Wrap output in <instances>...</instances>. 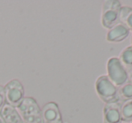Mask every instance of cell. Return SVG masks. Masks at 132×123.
Here are the masks:
<instances>
[{
  "label": "cell",
  "instance_id": "1",
  "mask_svg": "<svg viewBox=\"0 0 132 123\" xmlns=\"http://www.w3.org/2000/svg\"><path fill=\"white\" fill-rule=\"evenodd\" d=\"M95 91L99 98L105 103L119 102V88L107 75H101L95 81Z\"/></svg>",
  "mask_w": 132,
  "mask_h": 123
},
{
  "label": "cell",
  "instance_id": "2",
  "mask_svg": "<svg viewBox=\"0 0 132 123\" xmlns=\"http://www.w3.org/2000/svg\"><path fill=\"white\" fill-rule=\"evenodd\" d=\"M16 109L24 123H44L42 110L34 98L24 97Z\"/></svg>",
  "mask_w": 132,
  "mask_h": 123
},
{
  "label": "cell",
  "instance_id": "3",
  "mask_svg": "<svg viewBox=\"0 0 132 123\" xmlns=\"http://www.w3.org/2000/svg\"><path fill=\"white\" fill-rule=\"evenodd\" d=\"M107 76L118 88L128 81V70L118 57H111L107 62Z\"/></svg>",
  "mask_w": 132,
  "mask_h": 123
},
{
  "label": "cell",
  "instance_id": "4",
  "mask_svg": "<svg viewBox=\"0 0 132 123\" xmlns=\"http://www.w3.org/2000/svg\"><path fill=\"white\" fill-rule=\"evenodd\" d=\"M121 6V2L117 0H108L103 3L101 15L103 27L109 30L119 23V9Z\"/></svg>",
  "mask_w": 132,
  "mask_h": 123
},
{
  "label": "cell",
  "instance_id": "5",
  "mask_svg": "<svg viewBox=\"0 0 132 123\" xmlns=\"http://www.w3.org/2000/svg\"><path fill=\"white\" fill-rule=\"evenodd\" d=\"M6 104L17 108L24 98V89L18 80H11L4 87Z\"/></svg>",
  "mask_w": 132,
  "mask_h": 123
},
{
  "label": "cell",
  "instance_id": "6",
  "mask_svg": "<svg viewBox=\"0 0 132 123\" xmlns=\"http://www.w3.org/2000/svg\"><path fill=\"white\" fill-rule=\"evenodd\" d=\"M119 102L105 104L102 110L103 123H122Z\"/></svg>",
  "mask_w": 132,
  "mask_h": 123
},
{
  "label": "cell",
  "instance_id": "7",
  "mask_svg": "<svg viewBox=\"0 0 132 123\" xmlns=\"http://www.w3.org/2000/svg\"><path fill=\"white\" fill-rule=\"evenodd\" d=\"M130 31L122 23H118L117 24L109 29L106 35V40L109 43H120L123 42L129 35Z\"/></svg>",
  "mask_w": 132,
  "mask_h": 123
},
{
  "label": "cell",
  "instance_id": "8",
  "mask_svg": "<svg viewBox=\"0 0 132 123\" xmlns=\"http://www.w3.org/2000/svg\"><path fill=\"white\" fill-rule=\"evenodd\" d=\"M42 118L44 123L53 122L62 120V114L58 104L53 101H50L44 105L42 109Z\"/></svg>",
  "mask_w": 132,
  "mask_h": 123
},
{
  "label": "cell",
  "instance_id": "9",
  "mask_svg": "<svg viewBox=\"0 0 132 123\" xmlns=\"http://www.w3.org/2000/svg\"><path fill=\"white\" fill-rule=\"evenodd\" d=\"M0 115L2 116L5 123H24L17 109L6 103L0 111Z\"/></svg>",
  "mask_w": 132,
  "mask_h": 123
},
{
  "label": "cell",
  "instance_id": "10",
  "mask_svg": "<svg viewBox=\"0 0 132 123\" xmlns=\"http://www.w3.org/2000/svg\"><path fill=\"white\" fill-rule=\"evenodd\" d=\"M119 22L124 24L132 32V7L122 6L119 9Z\"/></svg>",
  "mask_w": 132,
  "mask_h": 123
},
{
  "label": "cell",
  "instance_id": "11",
  "mask_svg": "<svg viewBox=\"0 0 132 123\" xmlns=\"http://www.w3.org/2000/svg\"><path fill=\"white\" fill-rule=\"evenodd\" d=\"M119 61L121 62L125 68L128 71L132 69V45L127 46L122 50L119 53Z\"/></svg>",
  "mask_w": 132,
  "mask_h": 123
},
{
  "label": "cell",
  "instance_id": "12",
  "mask_svg": "<svg viewBox=\"0 0 132 123\" xmlns=\"http://www.w3.org/2000/svg\"><path fill=\"white\" fill-rule=\"evenodd\" d=\"M120 112L122 121L131 122L132 121V100L124 101L120 105Z\"/></svg>",
  "mask_w": 132,
  "mask_h": 123
},
{
  "label": "cell",
  "instance_id": "13",
  "mask_svg": "<svg viewBox=\"0 0 132 123\" xmlns=\"http://www.w3.org/2000/svg\"><path fill=\"white\" fill-rule=\"evenodd\" d=\"M119 99L123 102L132 100V83L128 81L126 84L119 88Z\"/></svg>",
  "mask_w": 132,
  "mask_h": 123
},
{
  "label": "cell",
  "instance_id": "14",
  "mask_svg": "<svg viewBox=\"0 0 132 123\" xmlns=\"http://www.w3.org/2000/svg\"><path fill=\"white\" fill-rule=\"evenodd\" d=\"M6 98H5V92H4V86L0 85V111L2 108L6 104Z\"/></svg>",
  "mask_w": 132,
  "mask_h": 123
},
{
  "label": "cell",
  "instance_id": "15",
  "mask_svg": "<svg viewBox=\"0 0 132 123\" xmlns=\"http://www.w3.org/2000/svg\"><path fill=\"white\" fill-rule=\"evenodd\" d=\"M128 81L132 83V69L128 71Z\"/></svg>",
  "mask_w": 132,
  "mask_h": 123
},
{
  "label": "cell",
  "instance_id": "16",
  "mask_svg": "<svg viewBox=\"0 0 132 123\" xmlns=\"http://www.w3.org/2000/svg\"><path fill=\"white\" fill-rule=\"evenodd\" d=\"M49 123H63V121L62 120H58V121H53V122H49Z\"/></svg>",
  "mask_w": 132,
  "mask_h": 123
},
{
  "label": "cell",
  "instance_id": "17",
  "mask_svg": "<svg viewBox=\"0 0 132 123\" xmlns=\"http://www.w3.org/2000/svg\"><path fill=\"white\" fill-rule=\"evenodd\" d=\"M0 123H5L4 119H3V118H2V116H1V115H0Z\"/></svg>",
  "mask_w": 132,
  "mask_h": 123
},
{
  "label": "cell",
  "instance_id": "18",
  "mask_svg": "<svg viewBox=\"0 0 132 123\" xmlns=\"http://www.w3.org/2000/svg\"><path fill=\"white\" fill-rule=\"evenodd\" d=\"M130 45H132V35H131V37H130Z\"/></svg>",
  "mask_w": 132,
  "mask_h": 123
},
{
  "label": "cell",
  "instance_id": "19",
  "mask_svg": "<svg viewBox=\"0 0 132 123\" xmlns=\"http://www.w3.org/2000/svg\"><path fill=\"white\" fill-rule=\"evenodd\" d=\"M131 123H132V121H131Z\"/></svg>",
  "mask_w": 132,
  "mask_h": 123
}]
</instances>
